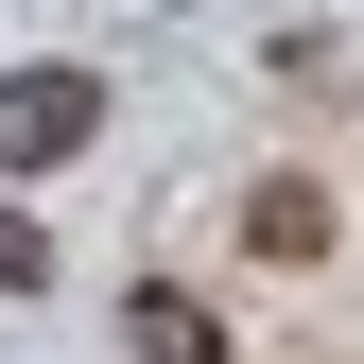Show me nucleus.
I'll return each mask as SVG.
<instances>
[{
  "mask_svg": "<svg viewBox=\"0 0 364 364\" xmlns=\"http://www.w3.org/2000/svg\"><path fill=\"white\" fill-rule=\"evenodd\" d=\"M0 295H53V225L35 208H0Z\"/></svg>",
  "mask_w": 364,
  "mask_h": 364,
  "instance_id": "obj_4",
  "label": "nucleus"
},
{
  "mask_svg": "<svg viewBox=\"0 0 364 364\" xmlns=\"http://www.w3.org/2000/svg\"><path fill=\"white\" fill-rule=\"evenodd\" d=\"M243 260H330V191L312 173H260L243 191Z\"/></svg>",
  "mask_w": 364,
  "mask_h": 364,
  "instance_id": "obj_3",
  "label": "nucleus"
},
{
  "mask_svg": "<svg viewBox=\"0 0 364 364\" xmlns=\"http://www.w3.org/2000/svg\"><path fill=\"white\" fill-rule=\"evenodd\" d=\"M122 347H139V364H225V312L191 278H139V295H122Z\"/></svg>",
  "mask_w": 364,
  "mask_h": 364,
  "instance_id": "obj_2",
  "label": "nucleus"
},
{
  "mask_svg": "<svg viewBox=\"0 0 364 364\" xmlns=\"http://www.w3.org/2000/svg\"><path fill=\"white\" fill-rule=\"evenodd\" d=\"M105 139V87L87 70H0V173H70Z\"/></svg>",
  "mask_w": 364,
  "mask_h": 364,
  "instance_id": "obj_1",
  "label": "nucleus"
}]
</instances>
